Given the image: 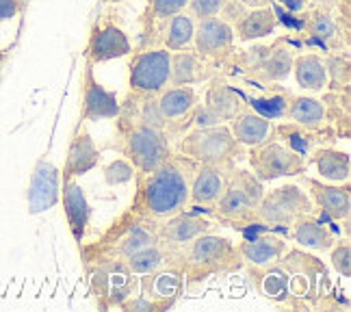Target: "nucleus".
Instances as JSON below:
<instances>
[{"label": "nucleus", "instance_id": "nucleus-1", "mask_svg": "<svg viewBox=\"0 0 351 312\" xmlns=\"http://www.w3.org/2000/svg\"><path fill=\"white\" fill-rule=\"evenodd\" d=\"M195 169V163L180 154H171L163 165L150 173H134L137 191L132 202L145 217L163 221L167 217L182 213L189 206V180Z\"/></svg>", "mask_w": 351, "mask_h": 312}, {"label": "nucleus", "instance_id": "nucleus-2", "mask_svg": "<svg viewBox=\"0 0 351 312\" xmlns=\"http://www.w3.org/2000/svg\"><path fill=\"white\" fill-rule=\"evenodd\" d=\"M156 228L158 221L145 217L143 211L130 202V206L113 219L96 241H83L78 245L85 271L102 261H126L139 250L152 245L158 241Z\"/></svg>", "mask_w": 351, "mask_h": 312}, {"label": "nucleus", "instance_id": "nucleus-3", "mask_svg": "<svg viewBox=\"0 0 351 312\" xmlns=\"http://www.w3.org/2000/svg\"><path fill=\"white\" fill-rule=\"evenodd\" d=\"M245 261L239 252V243L223 235L204 232L186 243L182 276L184 289L195 291L215 276H230L243 269Z\"/></svg>", "mask_w": 351, "mask_h": 312}, {"label": "nucleus", "instance_id": "nucleus-4", "mask_svg": "<svg viewBox=\"0 0 351 312\" xmlns=\"http://www.w3.org/2000/svg\"><path fill=\"white\" fill-rule=\"evenodd\" d=\"M173 152L180 154L195 165H217L232 169L245 160L247 147L241 145L228 124L210 128H191L173 143Z\"/></svg>", "mask_w": 351, "mask_h": 312}, {"label": "nucleus", "instance_id": "nucleus-5", "mask_svg": "<svg viewBox=\"0 0 351 312\" xmlns=\"http://www.w3.org/2000/svg\"><path fill=\"white\" fill-rule=\"evenodd\" d=\"M263 184L265 182L256 178L250 167H232L223 193L219 195L217 204L208 211L213 213V219L232 228L256 226V208L265 193Z\"/></svg>", "mask_w": 351, "mask_h": 312}, {"label": "nucleus", "instance_id": "nucleus-6", "mask_svg": "<svg viewBox=\"0 0 351 312\" xmlns=\"http://www.w3.org/2000/svg\"><path fill=\"white\" fill-rule=\"evenodd\" d=\"M289 276V291L293 300L304 302L310 310L334 289L330 267L319 256L304 248H287L278 261Z\"/></svg>", "mask_w": 351, "mask_h": 312}, {"label": "nucleus", "instance_id": "nucleus-7", "mask_svg": "<svg viewBox=\"0 0 351 312\" xmlns=\"http://www.w3.org/2000/svg\"><path fill=\"white\" fill-rule=\"evenodd\" d=\"M119 152L128 158L134 173H150L173 154V143L163 128H152L139 121L117 119Z\"/></svg>", "mask_w": 351, "mask_h": 312}, {"label": "nucleus", "instance_id": "nucleus-8", "mask_svg": "<svg viewBox=\"0 0 351 312\" xmlns=\"http://www.w3.org/2000/svg\"><path fill=\"white\" fill-rule=\"evenodd\" d=\"M89 293L98 310L121 308L126 300L137 295L139 276H134L124 261H102L87 269Z\"/></svg>", "mask_w": 351, "mask_h": 312}, {"label": "nucleus", "instance_id": "nucleus-9", "mask_svg": "<svg viewBox=\"0 0 351 312\" xmlns=\"http://www.w3.org/2000/svg\"><path fill=\"white\" fill-rule=\"evenodd\" d=\"M317 213L308 191L300 184H280L271 191H265L258 208H256V226L291 228L297 217Z\"/></svg>", "mask_w": 351, "mask_h": 312}, {"label": "nucleus", "instance_id": "nucleus-10", "mask_svg": "<svg viewBox=\"0 0 351 312\" xmlns=\"http://www.w3.org/2000/svg\"><path fill=\"white\" fill-rule=\"evenodd\" d=\"M245 160L254 176L261 182H271L278 178H293L306 173V158L302 152L278 139H269L261 145L247 147Z\"/></svg>", "mask_w": 351, "mask_h": 312}, {"label": "nucleus", "instance_id": "nucleus-11", "mask_svg": "<svg viewBox=\"0 0 351 312\" xmlns=\"http://www.w3.org/2000/svg\"><path fill=\"white\" fill-rule=\"evenodd\" d=\"M193 50L202 59H206L215 70H228L234 52V29L230 22L215 16L206 20H197L193 33Z\"/></svg>", "mask_w": 351, "mask_h": 312}, {"label": "nucleus", "instance_id": "nucleus-12", "mask_svg": "<svg viewBox=\"0 0 351 312\" xmlns=\"http://www.w3.org/2000/svg\"><path fill=\"white\" fill-rule=\"evenodd\" d=\"M128 85L137 93H154L158 96L169 87L171 76V50L167 48H145L137 52L128 67Z\"/></svg>", "mask_w": 351, "mask_h": 312}, {"label": "nucleus", "instance_id": "nucleus-13", "mask_svg": "<svg viewBox=\"0 0 351 312\" xmlns=\"http://www.w3.org/2000/svg\"><path fill=\"white\" fill-rule=\"evenodd\" d=\"M139 295L152 302L156 312L171 310L184 295V276L180 267H160L152 274L139 276Z\"/></svg>", "mask_w": 351, "mask_h": 312}, {"label": "nucleus", "instance_id": "nucleus-14", "mask_svg": "<svg viewBox=\"0 0 351 312\" xmlns=\"http://www.w3.org/2000/svg\"><path fill=\"white\" fill-rule=\"evenodd\" d=\"M302 184L313 200V204L319 213L328 215L334 221H349L351 217V187L349 182H332L328 184L326 180H317L313 176L300 173Z\"/></svg>", "mask_w": 351, "mask_h": 312}, {"label": "nucleus", "instance_id": "nucleus-15", "mask_svg": "<svg viewBox=\"0 0 351 312\" xmlns=\"http://www.w3.org/2000/svg\"><path fill=\"white\" fill-rule=\"evenodd\" d=\"M132 52V44L128 35L115 26V22H96V26L91 29L89 42L85 48V57L87 63L98 65L104 61H113V59H121L128 57Z\"/></svg>", "mask_w": 351, "mask_h": 312}, {"label": "nucleus", "instance_id": "nucleus-16", "mask_svg": "<svg viewBox=\"0 0 351 312\" xmlns=\"http://www.w3.org/2000/svg\"><path fill=\"white\" fill-rule=\"evenodd\" d=\"M29 213L37 215L52 208L61 200V171L50 160L39 158L29 182Z\"/></svg>", "mask_w": 351, "mask_h": 312}, {"label": "nucleus", "instance_id": "nucleus-17", "mask_svg": "<svg viewBox=\"0 0 351 312\" xmlns=\"http://www.w3.org/2000/svg\"><path fill=\"white\" fill-rule=\"evenodd\" d=\"M230 169L217 165H195L189 180V206H202L210 211L223 193Z\"/></svg>", "mask_w": 351, "mask_h": 312}, {"label": "nucleus", "instance_id": "nucleus-18", "mask_svg": "<svg viewBox=\"0 0 351 312\" xmlns=\"http://www.w3.org/2000/svg\"><path fill=\"white\" fill-rule=\"evenodd\" d=\"M117 113H119L117 96L98 83V78L93 76V65L87 63L83 76V111H80V121L115 119Z\"/></svg>", "mask_w": 351, "mask_h": 312}, {"label": "nucleus", "instance_id": "nucleus-19", "mask_svg": "<svg viewBox=\"0 0 351 312\" xmlns=\"http://www.w3.org/2000/svg\"><path fill=\"white\" fill-rule=\"evenodd\" d=\"M243 269H245L247 282L263 300L271 302L276 306H282L291 297L289 276L280 263H271V265H247L245 263Z\"/></svg>", "mask_w": 351, "mask_h": 312}, {"label": "nucleus", "instance_id": "nucleus-20", "mask_svg": "<svg viewBox=\"0 0 351 312\" xmlns=\"http://www.w3.org/2000/svg\"><path fill=\"white\" fill-rule=\"evenodd\" d=\"M100 163V147L93 141L91 132L85 128V121H80V126L76 128L70 150H67V158L61 171V182L63 180H72L91 171L93 167H98Z\"/></svg>", "mask_w": 351, "mask_h": 312}, {"label": "nucleus", "instance_id": "nucleus-21", "mask_svg": "<svg viewBox=\"0 0 351 312\" xmlns=\"http://www.w3.org/2000/svg\"><path fill=\"white\" fill-rule=\"evenodd\" d=\"M61 202H63L67 228H70L74 241L80 245L85 241L91 224V206L85 195V189L80 187V182H76V178L61 182Z\"/></svg>", "mask_w": 351, "mask_h": 312}, {"label": "nucleus", "instance_id": "nucleus-22", "mask_svg": "<svg viewBox=\"0 0 351 312\" xmlns=\"http://www.w3.org/2000/svg\"><path fill=\"white\" fill-rule=\"evenodd\" d=\"M184 248L186 245H176V243L167 241H156L152 245H147L139 250L137 254H132L130 259L124 263L134 276H145L160 267H182L184 261Z\"/></svg>", "mask_w": 351, "mask_h": 312}, {"label": "nucleus", "instance_id": "nucleus-23", "mask_svg": "<svg viewBox=\"0 0 351 312\" xmlns=\"http://www.w3.org/2000/svg\"><path fill=\"white\" fill-rule=\"evenodd\" d=\"M276 139H285L293 150L308 154L317 147L334 145L339 141V134L332 124L323 128H306L302 124H295V121H282V124H276Z\"/></svg>", "mask_w": 351, "mask_h": 312}, {"label": "nucleus", "instance_id": "nucleus-24", "mask_svg": "<svg viewBox=\"0 0 351 312\" xmlns=\"http://www.w3.org/2000/svg\"><path fill=\"white\" fill-rule=\"evenodd\" d=\"M215 228V221L210 217H202V215H191V213H176L167 219L158 221L156 235L158 241H167L176 243V245H186L189 241H193L195 237L210 232Z\"/></svg>", "mask_w": 351, "mask_h": 312}, {"label": "nucleus", "instance_id": "nucleus-25", "mask_svg": "<svg viewBox=\"0 0 351 312\" xmlns=\"http://www.w3.org/2000/svg\"><path fill=\"white\" fill-rule=\"evenodd\" d=\"M315 169L321 180L326 182H349L351 176V156L345 150H336L334 145H323L317 150L308 152L306 171Z\"/></svg>", "mask_w": 351, "mask_h": 312}, {"label": "nucleus", "instance_id": "nucleus-26", "mask_svg": "<svg viewBox=\"0 0 351 312\" xmlns=\"http://www.w3.org/2000/svg\"><path fill=\"white\" fill-rule=\"evenodd\" d=\"M228 128L234 134V139L245 145V147H254L261 145L269 139H276V124L269 117L252 111V108H245L239 115H234L230 121H228Z\"/></svg>", "mask_w": 351, "mask_h": 312}, {"label": "nucleus", "instance_id": "nucleus-27", "mask_svg": "<svg viewBox=\"0 0 351 312\" xmlns=\"http://www.w3.org/2000/svg\"><path fill=\"white\" fill-rule=\"evenodd\" d=\"M215 74H219L215 67L202 59L199 54L189 48V50H176L171 52V76L169 85H197L206 83V80Z\"/></svg>", "mask_w": 351, "mask_h": 312}, {"label": "nucleus", "instance_id": "nucleus-28", "mask_svg": "<svg viewBox=\"0 0 351 312\" xmlns=\"http://www.w3.org/2000/svg\"><path fill=\"white\" fill-rule=\"evenodd\" d=\"M291 239L308 252H328L339 237L321 219H317V213H308L291 224Z\"/></svg>", "mask_w": 351, "mask_h": 312}, {"label": "nucleus", "instance_id": "nucleus-29", "mask_svg": "<svg viewBox=\"0 0 351 312\" xmlns=\"http://www.w3.org/2000/svg\"><path fill=\"white\" fill-rule=\"evenodd\" d=\"M206 83H208V87H206L204 104L223 121V124H228L234 115H239L241 111H245L247 108V104L241 100V96L234 91V87L223 78L221 72L210 76Z\"/></svg>", "mask_w": 351, "mask_h": 312}, {"label": "nucleus", "instance_id": "nucleus-30", "mask_svg": "<svg viewBox=\"0 0 351 312\" xmlns=\"http://www.w3.org/2000/svg\"><path fill=\"white\" fill-rule=\"evenodd\" d=\"M306 33L310 37L319 39L321 44L330 46L334 52L349 50L343 42V35L339 31V24H336V18L332 13V3L330 0H321L319 5H315L313 9L308 11L306 16Z\"/></svg>", "mask_w": 351, "mask_h": 312}, {"label": "nucleus", "instance_id": "nucleus-31", "mask_svg": "<svg viewBox=\"0 0 351 312\" xmlns=\"http://www.w3.org/2000/svg\"><path fill=\"white\" fill-rule=\"evenodd\" d=\"M293 59L295 54L287 46V39H278L276 44L269 46L265 59L256 67L252 78L261 80V83H282L293 72Z\"/></svg>", "mask_w": 351, "mask_h": 312}, {"label": "nucleus", "instance_id": "nucleus-32", "mask_svg": "<svg viewBox=\"0 0 351 312\" xmlns=\"http://www.w3.org/2000/svg\"><path fill=\"white\" fill-rule=\"evenodd\" d=\"M278 26V18L271 7H258V9H247L243 16L232 24L234 29V39L243 44L256 42V39H263L274 35Z\"/></svg>", "mask_w": 351, "mask_h": 312}, {"label": "nucleus", "instance_id": "nucleus-33", "mask_svg": "<svg viewBox=\"0 0 351 312\" xmlns=\"http://www.w3.org/2000/svg\"><path fill=\"white\" fill-rule=\"evenodd\" d=\"M289 243L287 239H282L278 235H261L250 241L239 243V252L243 256V261L247 265H271L282 259V254L287 252Z\"/></svg>", "mask_w": 351, "mask_h": 312}, {"label": "nucleus", "instance_id": "nucleus-34", "mask_svg": "<svg viewBox=\"0 0 351 312\" xmlns=\"http://www.w3.org/2000/svg\"><path fill=\"white\" fill-rule=\"evenodd\" d=\"M285 115L291 121H295V124H302L306 128L330 126L326 106H323L319 98H313V96H287Z\"/></svg>", "mask_w": 351, "mask_h": 312}, {"label": "nucleus", "instance_id": "nucleus-35", "mask_svg": "<svg viewBox=\"0 0 351 312\" xmlns=\"http://www.w3.org/2000/svg\"><path fill=\"white\" fill-rule=\"evenodd\" d=\"M193 33H195L193 18L184 11L176 13V16H171L165 22H160V44L171 52L193 48Z\"/></svg>", "mask_w": 351, "mask_h": 312}, {"label": "nucleus", "instance_id": "nucleus-36", "mask_svg": "<svg viewBox=\"0 0 351 312\" xmlns=\"http://www.w3.org/2000/svg\"><path fill=\"white\" fill-rule=\"evenodd\" d=\"M293 74L297 85L306 91H323L328 87V70L319 54H300L293 59Z\"/></svg>", "mask_w": 351, "mask_h": 312}, {"label": "nucleus", "instance_id": "nucleus-37", "mask_svg": "<svg viewBox=\"0 0 351 312\" xmlns=\"http://www.w3.org/2000/svg\"><path fill=\"white\" fill-rule=\"evenodd\" d=\"M321 102L326 106L328 119L336 128L339 139H349V134H351V89H343V91L326 89Z\"/></svg>", "mask_w": 351, "mask_h": 312}, {"label": "nucleus", "instance_id": "nucleus-38", "mask_svg": "<svg viewBox=\"0 0 351 312\" xmlns=\"http://www.w3.org/2000/svg\"><path fill=\"white\" fill-rule=\"evenodd\" d=\"M158 106L165 119H178L186 115L199 102L191 85H171L158 93Z\"/></svg>", "mask_w": 351, "mask_h": 312}, {"label": "nucleus", "instance_id": "nucleus-39", "mask_svg": "<svg viewBox=\"0 0 351 312\" xmlns=\"http://www.w3.org/2000/svg\"><path fill=\"white\" fill-rule=\"evenodd\" d=\"M326 70H328V87L332 91H343L351 89V63H349V52L339 50V52H330L326 59Z\"/></svg>", "mask_w": 351, "mask_h": 312}, {"label": "nucleus", "instance_id": "nucleus-40", "mask_svg": "<svg viewBox=\"0 0 351 312\" xmlns=\"http://www.w3.org/2000/svg\"><path fill=\"white\" fill-rule=\"evenodd\" d=\"M328 252H330L332 269L339 276L349 278L351 276V245H349V239L347 237L345 239H336V243Z\"/></svg>", "mask_w": 351, "mask_h": 312}, {"label": "nucleus", "instance_id": "nucleus-41", "mask_svg": "<svg viewBox=\"0 0 351 312\" xmlns=\"http://www.w3.org/2000/svg\"><path fill=\"white\" fill-rule=\"evenodd\" d=\"M104 182L109 187H119V184H126L134 178V167L128 158H115L111 160L109 165L104 167Z\"/></svg>", "mask_w": 351, "mask_h": 312}, {"label": "nucleus", "instance_id": "nucleus-42", "mask_svg": "<svg viewBox=\"0 0 351 312\" xmlns=\"http://www.w3.org/2000/svg\"><path fill=\"white\" fill-rule=\"evenodd\" d=\"M189 5V0H150V7H147V11H150V22H165L169 20L171 16H176V13L184 11Z\"/></svg>", "mask_w": 351, "mask_h": 312}, {"label": "nucleus", "instance_id": "nucleus-43", "mask_svg": "<svg viewBox=\"0 0 351 312\" xmlns=\"http://www.w3.org/2000/svg\"><path fill=\"white\" fill-rule=\"evenodd\" d=\"M228 0H189V16L195 20L215 18L223 11Z\"/></svg>", "mask_w": 351, "mask_h": 312}, {"label": "nucleus", "instance_id": "nucleus-44", "mask_svg": "<svg viewBox=\"0 0 351 312\" xmlns=\"http://www.w3.org/2000/svg\"><path fill=\"white\" fill-rule=\"evenodd\" d=\"M189 119H191V128H210V126L223 124L206 104H199V102L189 111Z\"/></svg>", "mask_w": 351, "mask_h": 312}, {"label": "nucleus", "instance_id": "nucleus-45", "mask_svg": "<svg viewBox=\"0 0 351 312\" xmlns=\"http://www.w3.org/2000/svg\"><path fill=\"white\" fill-rule=\"evenodd\" d=\"M20 9L22 3H18V0H0V22L13 20L20 13Z\"/></svg>", "mask_w": 351, "mask_h": 312}, {"label": "nucleus", "instance_id": "nucleus-46", "mask_svg": "<svg viewBox=\"0 0 351 312\" xmlns=\"http://www.w3.org/2000/svg\"><path fill=\"white\" fill-rule=\"evenodd\" d=\"M237 3H241L247 9H258V7H271L274 0H237Z\"/></svg>", "mask_w": 351, "mask_h": 312}, {"label": "nucleus", "instance_id": "nucleus-47", "mask_svg": "<svg viewBox=\"0 0 351 312\" xmlns=\"http://www.w3.org/2000/svg\"><path fill=\"white\" fill-rule=\"evenodd\" d=\"M3 61H5V50H0V65H3Z\"/></svg>", "mask_w": 351, "mask_h": 312}, {"label": "nucleus", "instance_id": "nucleus-48", "mask_svg": "<svg viewBox=\"0 0 351 312\" xmlns=\"http://www.w3.org/2000/svg\"><path fill=\"white\" fill-rule=\"evenodd\" d=\"M102 3H124V0H102Z\"/></svg>", "mask_w": 351, "mask_h": 312}, {"label": "nucleus", "instance_id": "nucleus-49", "mask_svg": "<svg viewBox=\"0 0 351 312\" xmlns=\"http://www.w3.org/2000/svg\"><path fill=\"white\" fill-rule=\"evenodd\" d=\"M18 3H22V5H24V3H26V0H18Z\"/></svg>", "mask_w": 351, "mask_h": 312}]
</instances>
